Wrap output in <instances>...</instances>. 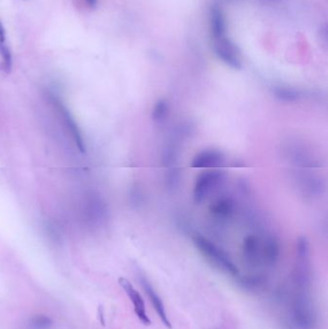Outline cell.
<instances>
[{
  "instance_id": "6da1fadb",
  "label": "cell",
  "mask_w": 328,
  "mask_h": 329,
  "mask_svg": "<svg viewBox=\"0 0 328 329\" xmlns=\"http://www.w3.org/2000/svg\"><path fill=\"white\" fill-rule=\"evenodd\" d=\"M192 239L196 247L216 268L231 277L237 279L240 277L241 274L238 267L226 251L215 245L212 241L202 235L195 234Z\"/></svg>"
},
{
  "instance_id": "7a4b0ae2",
  "label": "cell",
  "mask_w": 328,
  "mask_h": 329,
  "mask_svg": "<svg viewBox=\"0 0 328 329\" xmlns=\"http://www.w3.org/2000/svg\"><path fill=\"white\" fill-rule=\"evenodd\" d=\"M213 41V50L219 60L233 70H242L243 61L241 51L233 41L226 36Z\"/></svg>"
},
{
  "instance_id": "3957f363",
  "label": "cell",
  "mask_w": 328,
  "mask_h": 329,
  "mask_svg": "<svg viewBox=\"0 0 328 329\" xmlns=\"http://www.w3.org/2000/svg\"><path fill=\"white\" fill-rule=\"evenodd\" d=\"M225 174L221 170H209L200 173L194 186V201L196 203H201L206 198L219 186L224 180Z\"/></svg>"
},
{
  "instance_id": "277c9868",
  "label": "cell",
  "mask_w": 328,
  "mask_h": 329,
  "mask_svg": "<svg viewBox=\"0 0 328 329\" xmlns=\"http://www.w3.org/2000/svg\"><path fill=\"white\" fill-rule=\"evenodd\" d=\"M242 258L246 267L250 270H257L264 265L262 242L256 235L249 234L244 238Z\"/></svg>"
},
{
  "instance_id": "5b68a950",
  "label": "cell",
  "mask_w": 328,
  "mask_h": 329,
  "mask_svg": "<svg viewBox=\"0 0 328 329\" xmlns=\"http://www.w3.org/2000/svg\"><path fill=\"white\" fill-rule=\"evenodd\" d=\"M119 284L123 289L125 293L128 295V297L130 298V301L133 304L134 312H135L136 316L138 317L139 321L145 326H149L151 324V322H150V319L147 315L146 304H145V301H144L141 293L136 289L134 288V286L132 285V283L128 279H126L124 277L119 278Z\"/></svg>"
},
{
  "instance_id": "8992f818",
  "label": "cell",
  "mask_w": 328,
  "mask_h": 329,
  "mask_svg": "<svg viewBox=\"0 0 328 329\" xmlns=\"http://www.w3.org/2000/svg\"><path fill=\"white\" fill-rule=\"evenodd\" d=\"M209 213L218 222L225 223L232 219L236 213L235 201L230 197H221L209 205Z\"/></svg>"
},
{
  "instance_id": "52a82bcc",
  "label": "cell",
  "mask_w": 328,
  "mask_h": 329,
  "mask_svg": "<svg viewBox=\"0 0 328 329\" xmlns=\"http://www.w3.org/2000/svg\"><path fill=\"white\" fill-rule=\"evenodd\" d=\"M139 279H140V283H141L142 287L145 290L149 301L151 302V304H152L156 314L160 318L161 322L163 323V325L166 329H171L170 321L167 317L164 303H163L160 295L157 293V292L153 287V285L150 283V281L147 279V277L143 273H139Z\"/></svg>"
},
{
  "instance_id": "ba28073f",
  "label": "cell",
  "mask_w": 328,
  "mask_h": 329,
  "mask_svg": "<svg viewBox=\"0 0 328 329\" xmlns=\"http://www.w3.org/2000/svg\"><path fill=\"white\" fill-rule=\"evenodd\" d=\"M263 261L268 268H273L278 263L280 257V243L277 237L269 234L262 242Z\"/></svg>"
},
{
  "instance_id": "9c48e42d",
  "label": "cell",
  "mask_w": 328,
  "mask_h": 329,
  "mask_svg": "<svg viewBox=\"0 0 328 329\" xmlns=\"http://www.w3.org/2000/svg\"><path fill=\"white\" fill-rule=\"evenodd\" d=\"M209 25L211 37L213 40L220 39L226 36V22L222 10L214 5L209 11Z\"/></svg>"
},
{
  "instance_id": "30bf717a",
  "label": "cell",
  "mask_w": 328,
  "mask_h": 329,
  "mask_svg": "<svg viewBox=\"0 0 328 329\" xmlns=\"http://www.w3.org/2000/svg\"><path fill=\"white\" fill-rule=\"evenodd\" d=\"M225 162L224 154L218 149H204L193 159V167H215Z\"/></svg>"
},
{
  "instance_id": "8fae6325",
  "label": "cell",
  "mask_w": 328,
  "mask_h": 329,
  "mask_svg": "<svg viewBox=\"0 0 328 329\" xmlns=\"http://www.w3.org/2000/svg\"><path fill=\"white\" fill-rule=\"evenodd\" d=\"M57 107L59 109V112L62 116V118L65 121V124L67 125L70 133H72L73 138L78 147V149L84 153L86 151V146H85V143L83 140L82 134L77 126L76 122L74 121V119L73 118L72 114L69 112V110L65 107V105H63L61 102H57Z\"/></svg>"
},
{
  "instance_id": "7c38bea8",
  "label": "cell",
  "mask_w": 328,
  "mask_h": 329,
  "mask_svg": "<svg viewBox=\"0 0 328 329\" xmlns=\"http://www.w3.org/2000/svg\"><path fill=\"white\" fill-rule=\"evenodd\" d=\"M298 182L300 189L303 191V193L310 197L321 196L324 194L326 189L324 180L318 176H314L311 174H302L301 176H299Z\"/></svg>"
},
{
  "instance_id": "4fadbf2b",
  "label": "cell",
  "mask_w": 328,
  "mask_h": 329,
  "mask_svg": "<svg viewBox=\"0 0 328 329\" xmlns=\"http://www.w3.org/2000/svg\"><path fill=\"white\" fill-rule=\"evenodd\" d=\"M273 94L279 101L286 103H294L299 101L305 95L304 93L295 88L290 86H274L273 88Z\"/></svg>"
},
{
  "instance_id": "5bb4252c",
  "label": "cell",
  "mask_w": 328,
  "mask_h": 329,
  "mask_svg": "<svg viewBox=\"0 0 328 329\" xmlns=\"http://www.w3.org/2000/svg\"><path fill=\"white\" fill-rule=\"evenodd\" d=\"M0 55L2 57L0 69L7 74L11 73L13 69V56L10 48L5 44V41H0Z\"/></svg>"
},
{
  "instance_id": "9a60e30c",
  "label": "cell",
  "mask_w": 328,
  "mask_h": 329,
  "mask_svg": "<svg viewBox=\"0 0 328 329\" xmlns=\"http://www.w3.org/2000/svg\"><path fill=\"white\" fill-rule=\"evenodd\" d=\"M165 185L168 189L173 190L178 187L181 180V170L176 165L168 167V170L165 173Z\"/></svg>"
},
{
  "instance_id": "2e32d148",
  "label": "cell",
  "mask_w": 328,
  "mask_h": 329,
  "mask_svg": "<svg viewBox=\"0 0 328 329\" xmlns=\"http://www.w3.org/2000/svg\"><path fill=\"white\" fill-rule=\"evenodd\" d=\"M168 113V104L164 99L158 100L152 110L151 118L156 123L163 122Z\"/></svg>"
},
{
  "instance_id": "e0dca14e",
  "label": "cell",
  "mask_w": 328,
  "mask_h": 329,
  "mask_svg": "<svg viewBox=\"0 0 328 329\" xmlns=\"http://www.w3.org/2000/svg\"><path fill=\"white\" fill-rule=\"evenodd\" d=\"M53 326V321L45 315H36L29 321L30 329H50Z\"/></svg>"
},
{
  "instance_id": "ac0fdd59",
  "label": "cell",
  "mask_w": 328,
  "mask_h": 329,
  "mask_svg": "<svg viewBox=\"0 0 328 329\" xmlns=\"http://www.w3.org/2000/svg\"><path fill=\"white\" fill-rule=\"evenodd\" d=\"M84 3L91 9H94L96 8L97 4H98V0H83Z\"/></svg>"
},
{
  "instance_id": "d6986e66",
  "label": "cell",
  "mask_w": 328,
  "mask_h": 329,
  "mask_svg": "<svg viewBox=\"0 0 328 329\" xmlns=\"http://www.w3.org/2000/svg\"><path fill=\"white\" fill-rule=\"evenodd\" d=\"M98 317H99L100 324H102V326H105V319H104V313H103L102 306H99L98 308Z\"/></svg>"
},
{
  "instance_id": "ffe728a7",
  "label": "cell",
  "mask_w": 328,
  "mask_h": 329,
  "mask_svg": "<svg viewBox=\"0 0 328 329\" xmlns=\"http://www.w3.org/2000/svg\"><path fill=\"white\" fill-rule=\"evenodd\" d=\"M5 40H6V31L2 22L0 21V41H5Z\"/></svg>"
}]
</instances>
